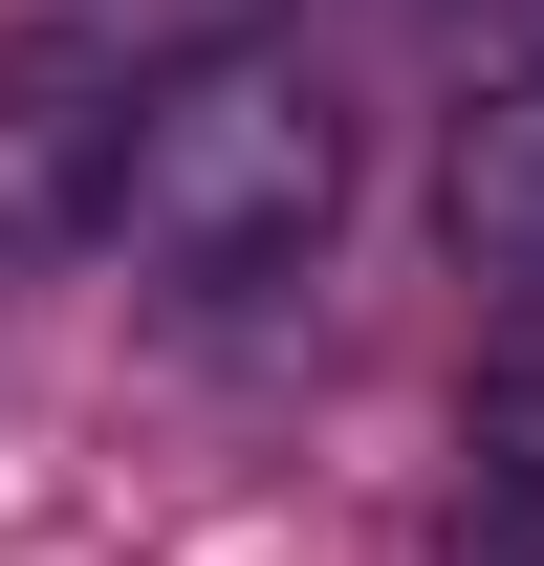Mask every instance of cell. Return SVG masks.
<instances>
[{
  "label": "cell",
  "instance_id": "5",
  "mask_svg": "<svg viewBox=\"0 0 544 566\" xmlns=\"http://www.w3.org/2000/svg\"><path fill=\"white\" fill-rule=\"evenodd\" d=\"M501 66H523V87H544V0H501Z\"/></svg>",
  "mask_w": 544,
  "mask_h": 566
},
{
  "label": "cell",
  "instance_id": "1",
  "mask_svg": "<svg viewBox=\"0 0 544 566\" xmlns=\"http://www.w3.org/2000/svg\"><path fill=\"white\" fill-rule=\"evenodd\" d=\"M327 218H348V87L305 66V44L153 66L132 175H109V262H153V283H283V262H327Z\"/></svg>",
  "mask_w": 544,
  "mask_h": 566
},
{
  "label": "cell",
  "instance_id": "4",
  "mask_svg": "<svg viewBox=\"0 0 544 566\" xmlns=\"http://www.w3.org/2000/svg\"><path fill=\"white\" fill-rule=\"evenodd\" d=\"M436 566H544V480H523V458L458 480V545H436Z\"/></svg>",
  "mask_w": 544,
  "mask_h": 566
},
{
  "label": "cell",
  "instance_id": "2",
  "mask_svg": "<svg viewBox=\"0 0 544 566\" xmlns=\"http://www.w3.org/2000/svg\"><path fill=\"white\" fill-rule=\"evenodd\" d=\"M132 109H153V44L132 22H22L0 44V240H109V175H132Z\"/></svg>",
  "mask_w": 544,
  "mask_h": 566
},
{
  "label": "cell",
  "instance_id": "6",
  "mask_svg": "<svg viewBox=\"0 0 544 566\" xmlns=\"http://www.w3.org/2000/svg\"><path fill=\"white\" fill-rule=\"evenodd\" d=\"M501 349H544V305H523V327H501Z\"/></svg>",
  "mask_w": 544,
  "mask_h": 566
},
{
  "label": "cell",
  "instance_id": "3",
  "mask_svg": "<svg viewBox=\"0 0 544 566\" xmlns=\"http://www.w3.org/2000/svg\"><path fill=\"white\" fill-rule=\"evenodd\" d=\"M436 197H458V262L544 305V87H523V66L458 109V175H436Z\"/></svg>",
  "mask_w": 544,
  "mask_h": 566
}]
</instances>
